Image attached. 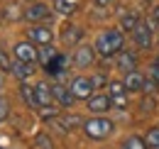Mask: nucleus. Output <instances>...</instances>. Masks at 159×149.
Segmentation results:
<instances>
[{
	"mask_svg": "<svg viewBox=\"0 0 159 149\" xmlns=\"http://www.w3.org/2000/svg\"><path fill=\"white\" fill-rule=\"evenodd\" d=\"M122 44H125V34H122V29L120 27H108V29H103L98 37H96V52L98 56L103 59H113V56H118L122 52Z\"/></svg>",
	"mask_w": 159,
	"mask_h": 149,
	"instance_id": "1",
	"label": "nucleus"
},
{
	"mask_svg": "<svg viewBox=\"0 0 159 149\" xmlns=\"http://www.w3.org/2000/svg\"><path fill=\"white\" fill-rule=\"evenodd\" d=\"M81 130H83V134L88 139H105V137L113 134L115 125L108 117H91V120H83V127Z\"/></svg>",
	"mask_w": 159,
	"mask_h": 149,
	"instance_id": "2",
	"label": "nucleus"
},
{
	"mask_svg": "<svg viewBox=\"0 0 159 149\" xmlns=\"http://www.w3.org/2000/svg\"><path fill=\"white\" fill-rule=\"evenodd\" d=\"M71 93L76 95V100H88L91 95H96V83H93V76H76L71 81Z\"/></svg>",
	"mask_w": 159,
	"mask_h": 149,
	"instance_id": "3",
	"label": "nucleus"
},
{
	"mask_svg": "<svg viewBox=\"0 0 159 149\" xmlns=\"http://www.w3.org/2000/svg\"><path fill=\"white\" fill-rule=\"evenodd\" d=\"M12 56L20 59V61H30V64H37L39 61V49L34 47L32 39H25V42H17L12 47Z\"/></svg>",
	"mask_w": 159,
	"mask_h": 149,
	"instance_id": "4",
	"label": "nucleus"
},
{
	"mask_svg": "<svg viewBox=\"0 0 159 149\" xmlns=\"http://www.w3.org/2000/svg\"><path fill=\"white\" fill-rule=\"evenodd\" d=\"M52 10L54 7H49L47 2H30L27 5V10H25V20L30 22V25H34V22H47V20L52 17Z\"/></svg>",
	"mask_w": 159,
	"mask_h": 149,
	"instance_id": "5",
	"label": "nucleus"
},
{
	"mask_svg": "<svg viewBox=\"0 0 159 149\" xmlns=\"http://www.w3.org/2000/svg\"><path fill=\"white\" fill-rule=\"evenodd\" d=\"M27 39H32L34 44H52V39H54V32H52V27L49 25H44V22H34V25H30V29H27Z\"/></svg>",
	"mask_w": 159,
	"mask_h": 149,
	"instance_id": "6",
	"label": "nucleus"
},
{
	"mask_svg": "<svg viewBox=\"0 0 159 149\" xmlns=\"http://www.w3.org/2000/svg\"><path fill=\"white\" fill-rule=\"evenodd\" d=\"M71 61H74V59H69L66 54L59 52V54L54 56L47 66H42V69H44V74L49 76V78H59V76H64L66 71H69V64H71Z\"/></svg>",
	"mask_w": 159,
	"mask_h": 149,
	"instance_id": "7",
	"label": "nucleus"
},
{
	"mask_svg": "<svg viewBox=\"0 0 159 149\" xmlns=\"http://www.w3.org/2000/svg\"><path fill=\"white\" fill-rule=\"evenodd\" d=\"M132 39H135V44H137L139 49H149L152 47V42H154V29H152V25L144 20V22H139L137 29L132 32Z\"/></svg>",
	"mask_w": 159,
	"mask_h": 149,
	"instance_id": "8",
	"label": "nucleus"
},
{
	"mask_svg": "<svg viewBox=\"0 0 159 149\" xmlns=\"http://www.w3.org/2000/svg\"><path fill=\"white\" fill-rule=\"evenodd\" d=\"M83 37H86V32H83V27H79V25H64L61 27V42L66 44V47H76V44H81L83 42Z\"/></svg>",
	"mask_w": 159,
	"mask_h": 149,
	"instance_id": "9",
	"label": "nucleus"
},
{
	"mask_svg": "<svg viewBox=\"0 0 159 149\" xmlns=\"http://www.w3.org/2000/svg\"><path fill=\"white\" fill-rule=\"evenodd\" d=\"M52 93H54V100H57L59 108H71V105L76 103V95L71 93V88H66V86H61V83H54V86H52Z\"/></svg>",
	"mask_w": 159,
	"mask_h": 149,
	"instance_id": "10",
	"label": "nucleus"
},
{
	"mask_svg": "<svg viewBox=\"0 0 159 149\" xmlns=\"http://www.w3.org/2000/svg\"><path fill=\"white\" fill-rule=\"evenodd\" d=\"M86 103H88V110L98 112V115L100 112H108L110 108H113V98H110L108 93H96V95H91Z\"/></svg>",
	"mask_w": 159,
	"mask_h": 149,
	"instance_id": "11",
	"label": "nucleus"
},
{
	"mask_svg": "<svg viewBox=\"0 0 159 149\" xmlns=\"http://www.w3.org/2000/svg\"><path fill=\"white\" fill-rule=\"evenodd\" d=\"M115 66H118V71H122V74H130V71H135L137 69V54L135 52H120L118 56H115Z\"/></svg>",
	"mask_w": 159,
	"mask_h": 149,
	"instance_id": "12",
	"label": "nucleus"
},
{
	"mask_svg": "<svg viewBox=\"0 0 159 149\" xmlns=\"http://www.w3.org/2000/svg\"><path fill=\"white\" fill-rule=\"evenodd\" d=\"M10 74L15 76L17 81H27L30 76L34 74V64H30V61H20V59H15V56H12V64H10Z\"/></svg>",
	"mask_w": 159,
	"mask_h": 149,
	"instance_id": "13",
	"label": "nucleus"
},
{
	"mask_svg": "<svg viewBox=\"0 0 159 149\" xmlns=\"http://www.w3.org/2000/svg\"><path fill=\"white\" fill-rule=\"evenodd\" d=\"M96 47H79L76 52H74V64L79 66V69H86V66H91L93 61H96Z\"/></svg>",
	"mask_w": 159,
	"mask_h": 149,
	"instance_id": "14",
	"label": "nucleus"
},
{
	"mask_svg": "<svg viewBox=\"0 0 159 149\" xmlns=\"http://www.w3.org/2000/svg\"><path fill=\"white\" fill-rule=\"evenodd\" d=\"M54 125L61 132H74L76 127H83V120H81L79 115H57L54 117Z\"/></svg>",
	"mask_w": 159,
	"mask_h": 149,
	"instance_id": "15",
	"label": "nucleus"
},
{
	"mask_svg": "<svg viewBox=\"0 0 159 149\" xmlns=\"http://www.w3.org/2000/svg\"><path fill=\"white\" fill-rule=\"evenodd\" d=\"M125 86H127V93H142L144 91V81H147V76H142L135 69V71H130V74H125Z\"/></svg>",
	"mask_w": 159,
	"mask_h": 149,
	"instance_id": "16",
	"label": "nucleus"
},
{
	"mask_svg": "<svg viewBox=\"0 0 159 149\" xmlns=\"http://www.w3.org/2000/svg\"><path fill=\"white\" fill-rule=\"evenodd\" d=\"M34 95H37L39 108H52V105H57L54 93H52V86H47V83H37V86H34Z\"/></svg>",
	"mask_w": 159,
	"mask_h": 149,
	"instance_id": "17",
	"label": "nucleus"
},
{
	"mask_svg": "<svg viewBox=\"0 0 159 149\" xmlns=\"http://www.w3.org/2000/svg\"><path fill=\"white\" fill-rule=\"evenodd\" d=\"M139 22H142V20H139V12H135V10H122V12H120V29H122V32H135Z\"/></svg>",
	"mask_w": 159,
	"mask_h": 149,
	"instance_id": "18",
	"label": "nucleus"
},
{
	"mask_svg": "<svg viewBox=\"0 0 159 149\" xmlns=\"http://www.w3.org/2000/svg\"><path fill=\"white\" fill-rule=\"evenodd\" d=\"M54 12L71 17L74 12H79V0H54Z\"/></svg>",
	"mask_w": 159,
	"mask_h": 149,
	"instance_id": "19",
	"label": "nucleus"
},
{
	"mask_svg": "<svg viewBox=\"0 0 159 149\" xmlns=\"http://www.w3.org/2000/svg\"><path fill=\"white\" fill-rule=\"evenodd\" d=\"M20 95L32 110H39V103H37V95H34V86H27V83L22 81L20 83Z\"/></svg>",
	"mask_w": 159,
	"mask_h": 149,
	"instance_id": "20",
	"label": "nucleus"
},
{
	"mask_svg": "<svg viewBox=\"0 0 159 149\" xmlns=\"http://www.w3.org/2000/svg\"><path fill=\"white\" fill-rule=\"evenodd\" d=\"M57 54H59V52H57L52 44H42V47H39V61H37V64L47 66V64H49V61H52V59H54Z\"/></svg>",
	"mask_w": 159,
	"mask_h": 149,
	"instance_id": "21",
	"label": "nucleus"
},
{
	"mask_svg": "<svg viewBox=\"0 0 159 149\" xmlns=\"http://www.w3.org/2000/svg\"><path fill=\"white\" fill-rule=\"evenodd\" d=\"M120 149H149L147 147V142L142 139V137H137V134H130L122 144H120Z\"/></svg>",
	"mask_w": 159,
	"mask_h": 149,
	"instance_id": "22",
	"label": "nucleus"
},
{
	"mask_svg": "<svg viewBox=\"0 0 159 149\" xmlns=\"http://www.w3.org/2000/svg\"><path fill=\"white\" fill-rule=\"evenodd\" d=\"M105 91H108V95H110V98H115V95L127 93V86H125V81H108Z\"/></svg>",
	"mask_w": 159,
	"mask_h": 149,
	"instance_id": "23",
	"label": "nucleus"
},
{
	"mask_svg": "<svg viewBox=\"0 0 159 149\" xmlns=\"http://www.w3.org/2000/svg\"><path fill=\"white\" fill-rule=\"evenodd\" d=\"M144 142H147V147H149V149H159V127H152V130L147 132Z\"/></svg>",
	"mask_w": 159,
	"mask_h": 149,
	"instance_id": "24",
	"label": "nucleus"
},
{
	"mask_svg": "<svg viewBox=\"0 0 159 149\" xmlns=\"http://www.w3.org/2000/svg\"><path fill=\"white\" fill-rule=\"evenodd\" d=\"M37 147L39 149H54V142H52L47 134H39V137H37Z\"/></svg>",
	"mask_w": 159,
	"mask_h": 149,
	"instance_id": "25",
	"label": "nucleus"
},
{
	"mask_svg": "<svg viewBox=\"0 0 159 149\" xmlns=\"http://www.w3.org/2000/svg\"><path fill=\"white\" fill-rule=\"evenodd\" d=\"M127 105H130V100H127V93L115 95V98H113V108H127Z\"/></svg>",
	"mask_w": 159,
	"mask_h": 149,
	"instance_id": "26",
	"label": "nucleus"
},
{
	"mask_svg": "<svg viewBox=\"0 0 159 149\" xmlns=\"http://www.w3.org/2000/svg\"><path fill=\"white\" fill-rule=\"evenodd\" d=\"M147 78H152V81L159 86V64H152V66L147 69Z\"/></svg>",
	"mask_w": 159,
	"mask_h": 149,
	"instance_id": "27",
	"label": "nucleus"
},
{
	"mask_svg": "<svg viewBox=\"0 0 159 149\" xmlns=\"http://www.w3.org/2000/svg\"><path fill=\"white\" fill-rule=\"evenodd\" d=\"M139 110H142V112H152V110H154V98L142 100V103H139Z\"/></svg>",
	"mask_w": 159,
	"mask_h": 149,
	"instance_id": "28",
	"label": "nucleus"
},
{
	"mask_svg": "<svg viewBox=\"0 0 159 149\" xmlns=\"http://www.w3.org/2000/svg\"><path fill=\"white\" fill-rule=\"evenodd\" d=\"M157 88H159L157 83H154V81H152V78H147V81H144V91H142V93L152 95V93H154V91H157Z\"/></svg>",
	"mask_w": 159,
	"mask_h": 149,
	"instance_id": "29",
	"label": "nucleus"
},
{
	"mask_svg": "<svg viewBox=\"0 0 159 149\" xmlns=\"http://www.w3.org/2000/svg\"><path fill=\"white\" fill-rule=\"evenodd\" d=\"M7 115H10V105L0 98V122H2V120H7Z\"/></svg>",
	"mask_w": 159,
	"mask_h": 149,
	"instance_id": "30",
	"label": "nucleus"
},
{
	"mask_svg": "<svg viewBox=\"0 0 159 149\" xmlns=\"http://www.w3.org/2000/svg\"><path fill=\"white\" fill-rule=\"evenodd\" d=\"M93 83H96V88H105V86H108V78L103 74H96L93 76Z\"/></svg>",
	"mask_w": 159,
	"mask_h": 149,
	"instance_id": "31",
	"label": "nucleus"
},
{
	"mask_svg": "<svg viewBox=\"0 0 159 149\" xmlns=\"http://www.w3.org/2000/svg\"><path fill=\"white\" fill-rule=\"evenodd\" d=\"M98 7H108V5H113V0H93Z\"/></svg>",
	"mask_w": 159,
	"mask_h": 149,
	"instance_id": "32",
	"label": "nucleus"
},
{
	"mask_svg": "<svg viewBox=\"0 0 159 149\" xmlns=\"http://www.w3.org/2000/svg\"><path fill=\"white\" fill-rule=\"evenodd\" d=\"M152 17H154V22L159 25V5H154V7H152Z\"/></svg>",
	"mask_w": 159,
	"mask_h": 149,
	"instance_id": "33",
	"label": "nucleus"
},
{
	"mask_svg": "<svg viewBox=\"0 0 159 149\" xmlns=\"http://www.w3.org/2000/svg\"><path fill=\"white\" fill-rule=\"evenodd\" d=\"M2 86H5V78H2V76H0V91H2Z\"/></svg>",
	"mask_w": 159,
	"mask_h": 149,
	"instance_id": "34",
	"label": "nucleus"
},
{
	"mask_svg": "<svg viewBox=\"0 0 159 149\" xmlns=\"http://www.w3.org/2000/svg\"><path fill=\"white\" fill-rule=\"evenodd\" d=\"M154 64H159V54H157V59H154Z\"/></svg>",
	"mask_w": 159,
	"mask_h": 149,
	"instance_id": "35",
	"label": "nucleus"
},
{
	"mask_svg": "<svg viewBox=\"0 0 159 149\" xmlns=\"http://www.w3.org/2000/svg\"><path fill=\"white\" fill-rule=\"evenodd\" d=\"M157 44H159V32H157Z\"/></svg>",
	"mask_w": 159,
	"mask_h": 149,
	"instance_id": "36",
	"label": "nucleus"
},
{
	"mask_svg": "<svg viewBox=\"0 0 159 149\" xmlns=\"http://www.w3.org/2000/svg\"><path fill=\"white\" fill-rule=\"evenodd\" d=\"M27 2H34V0H27Z\"/></svg>",
	"mask_w": 159,
	"mask_h": 149,
	"instance_id": "37",
	"label": "nucleus"
}]
</instances>
